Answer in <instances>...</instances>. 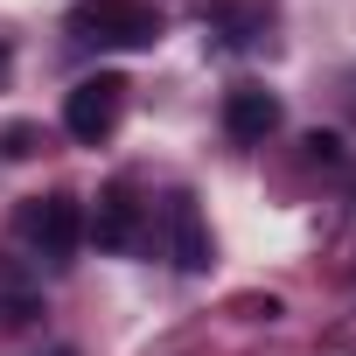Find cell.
Returning <instances> with one entry per match:
<instances>
[{
  "mask_svg": "<svg viewBox=\"0 0 356 356\" xmlns=\"http://www.w3.org/2000/svg\"><path fill=\"white\" fill-rule=\"evenodd\" d=\"M70 35L98 42V49H147V42H161V15L147 0H77Z\"/></svg>",
  "mask_w": 356,
  "mask_h": 356,
  "instance_id": "obj_1",
  "label": "cell"
},
{
  "mask_svg": "<svg viewBox=\"0 0 356 356\" xmlns=\"http://www.w3.org/2000/svg\"><path fill=\"white\" fill-rule=\"evenodd\" d=\"M119 112H126V77H119V70H98V77H84V84L63 98V126H70V140H84V147H98V140L119 126Z\"/></svg>",
  "mask_w": 356,
  "mask_h": 356,
  "instance_id": "obj_2",
  "label": "cell"
},
{
  "mask_svg": "<svg viewBox=\"0 0 356 356\" xmlns=\"http://www.w3.org/2000/svg\"><path fill=\"white\" fill-rule=\"evenodd\" d=\"M22 238L49 259V266H63L70 252H77V238H84V203L77 196H35V203H22Z\"/></svg>",
  "mask_w": 356,
  "mask_h": 356,
  "instance_id": "obj_3",
  "label": "cell"
},
{
  "mask_svg": "<svg viewBox=\"0 0 356 356\" xmlns=\"http://www.w3.org/2000/svg\"><path fill=\"white\" fill-rule=\"evenodd\" d=\"M224 133H231L238 147H259L266 133H280V98H273L266 84H238V91H224Z\"/></svg>",
  "mask_w": 356,
  "mask_h": 356,
  "instance_id": "obj_4",
  "label": "cell"
},
{
  "mask_svg": "<svg viewBox=\"0 0 356 356\" xmlns=\"http://www.w3.org/2000/svg\"><path fill=\"white\" fill-rule=\"evenodd\" d=\"M91 245L98 252H133L140 245V203H133V189L126 182H112L105 196H98V210H91Z\"/></svg>",
  "mask_w": 356,
  "mask_h": 356,
  "instance_id": "obj_5",
  "label": "cell"
},
{
  "mask_svg": "<svg viewBox=\"0 0 356 356\" xmlns=\"http://www.w3.org/2000/svg\"><path fill=\"white\" fill-rule=\"evenodd\" d=\"M168 231H175V266H182V273L210 266V231H203L196 196H168Z\"/></svg>",
  "mask_w": 356,
  "mask_h": 356,
  "instance_id": "obj_6",
  "label": "cell"
},
{
  "mask_svg": "<svg viewBox=\"0 0 356 356\" xmlns=\"http://www.w3.org/2000/svg\"><path fill=\"white\" fill-rule=\"evenodd\" d=\"M307 161H342V140L335 133H307Z\"/></svg>",
  "mask_w": 356,
  "mask_h": 356,
  "instance_id": "obj_7",
  "label": "cell"
},
{
  "mask_svg": "<svg viewBox=\"0 0 356 356\" xmlns=\"http://www.w3.org/2000/svg\"><path fill=\"white\" fill-rule=\"evenodd\" d=\"M238 307H245V314H252V321H280V300H273V293H245V300H238Z\"/></svg>",
  "mask_w": 356,
  "mask_h": 356,
  "instance_id": "obj_8",
  "label": "cell"
},
{
  "mask_svg": "<svg viewBox=\"0 0 356 356\" xmlns=\"http://www.w3.org/2000/svg\"><path fill=\"white\" fill-rule=\"evenodd\" d=\"M0 77H8V42H0Z\"/></svg>",
  "mask_w": 356,
  "mask_h": 356,
  "instance_id": "obj_9",
  "label": "cell"
}]
</instances>
